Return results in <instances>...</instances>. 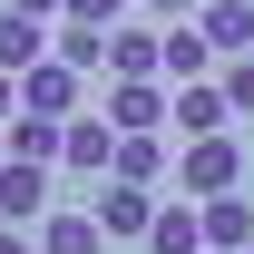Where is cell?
Returning <instances> with one entry per match:
<instances>
[{
  "instance_id": "9",
  "label": "cell",
  "mask_w": 254,
  "mask_h": 254,
  "mask_svg": "<svg viewBox=\"0 0 254 254\" xmlns=\"http://www.w3.org/2000/svg\"><path fill=\"white\" fill-rule=\"evenodd\" d=\"M166 127H186V137H215V127H235V108H225V88L186 78V88L166 98Z\"/></svg>"
},
{
  "instance_id": "22",
  "label": "cell",
  "mask_w": 254,
  "mask_h": 254,
  "mask_svg": "<svg viewBox=\"0 0 254 254\" xmlns=\"http://www.w3.org/2000/svg\"><path fill=\"white\" fill-rule=\"evenodd\" d=\"M10 10H20V20H59V0H10Z\"/></svg>"
},
{
  "instance_id": "5",
  "label": "cell",
  "mask_w": 254,
  "mask_h": 254,
  "mask_svg": "<svg viewBox=\"0 0 254 254\" xmlns=\"http://www.w3.org/2000/svg\"><path fill=\"white\" fill-rule=\"evenodd\" d=\"M59 166L108 176V166H118V127H108V118H68V127H59Z\"/></svg>"
},
{
  "instance_id": "17",
  "label": "cell",
  "mask_w": 254,
  "mask_h": 254,
  "mask_svg": "<svg viewBox=\"0 0 254 254\" xmlns=\"http://www.w3.org/2000/svg\"><path fill=\"white\" fill-rule=\"evenodd\" d=\"M49 59H68V68H108V30H78V20H59Z\"/></svg>"
},
{
  "instance_id": "2",
  "label": "cell",
  "mask_w": 254,
  "mask_h": 254,
  "mask_svg": "<svg viewBox=\"0 0 254 254\" xmlns=\"http://www.w3.org/2000/svg\"><path fill=\"white\" fill-rule=\"evenodd\" d=\"M88 215H98V235H108V245H127V235H147V225H157V195H147V186H127V176H108Z\"/></svg>"
},
{
  "instance_id": "24",
  "label": "cell",
  "mask_w": 254,
  "mask_h": 254,
  "mask_svg": "<svg viewBox=\"0 0 254 254\" xmlns=\"http://www.w3.org/2000/svg\"><path fill=\"white\" fill-rule=\"evenodd\" d=\"M0 157H10V147H0Z\"/></svg>"
},
{
  "instance_id": "23",
  "label": "cell",
  "mask_w": 254,
  "mask_h": 254,
  "mask_svg": "<svg viewBox=\"0 0 254 254\" xmlns=\"http://www.w3.org/2000/svg\"><path fill=\"white\" fill-rule=\"evenodd\" d=\"M147 10H157V20H186V10H195V0H147Z\"/></svg>"
},
{
  "instance_id": "25",
  "label": "cell",
  "mask_w": 254,
  "mask_h": 254,
  "mask_svg": "<svg viewBox=\"0 0 254 254\" xmlns=\"http://www.w3.org/2000/svg\"><path fill=\"white\" fill-rule=\"evenodd\" d=\"M205 254H215V245H205Z\"/></svg>"
},
{
  "instance_id": "15",
  "label": "cell",
  "mask_w": 254,
  "mask_h": 254,
  "mask_svg": "<svg viewBox=\"0 0 254 254\" xmlns=\"http://www.w3.org/2000/svg\"><path fill=\"white\" fill-rule=\"evenodd\" d=\"M108 176H127V186H157V176H166V147H157V127H147V137H118V166H108Z\"/></svg>"
},
{
  "instance_id": "8",
  "label": "cell",
  "mask_w": 254,
  "mask_h": 254,
  "mask_svg": "<svg viewBox=\"0 0 254 254\" xmlns=\"http://www.w3.org/2000/svg\"><path fill=\"white\" fill-rule=\"evenodd\" d=\"M108 78H166V30H108Z\"/></svg>"
},
{
  "instance_id": "16",
  "label": "cell",
  "mask_w": 254,
  "mask_h": 254,
  "mask_svg": "<svg viewBox=\"0 0 254 254\" xmlns=\"http://www.w3.org/2000/svg\"><path fill=\"white\" fill-rule=\"evenodd\" d=\"M205 59H215V39L195 30V20H176L166 30V78H205Z\"/></svg>"
},
{
  "instance_id": "19",
  "label": "cell",
  "mask_w": 254,
  "mask_h": 254,
  "mask_svg": "<svg viewBox=\"0 0 254 254\" xmlns=\"http://www.w3.org/2000/svg\"><path fill=\"white\" fill-rule=\"evenodd\" d=\"M225 108H235V118H254V59L225 68Z\"/></svg>"
},
{
  "instance_id": "13",
  "label": "cell",
  "mask_w": 254,
  "mask_h": 254,
  "mask_svg": "<svg viewBox=\"0 0 254 254\" xmlns=\"http://www.w3.org/2000/svg\"><path fill=\"white\" fill-rule=\"evenodd\" d=\"M59 127H68V118H30V108H20V118L0 127V147H10V157H30V166H49V157H59Z\"/></svg>"
},
{
  "instance_id": "3",
  "label": "cell",
  "mask_w": 254,
  "mask_h": 254,
  "mask_svg": "<svg viewBox=\"0 0 254 254\" xmlns=\"http://www.w3.org/2000/svg\"><path fill=\"white\" fill-rule=\"evenodd\" d=\"M39 215H49V166L0 157V225H39Z\"/></svg>"
},
{
  "instance_id": "7",
  "label": "cell",
  "mask_w": 254,
  "mask_h": 254,
  "mask_svg": "<svg viewBox=\"0 0 254 254\" xmlns=\"http://www.w3.org/2000/svg\"><path fill=\"white\" fill-rule=\"evenodd\" d=\"M195 30L215 39V59H245L254 49V0H195Z\"/></svg>"
},
{
  "instance_id": "18",
  "label": "cell",
  "mask_w": 254,
  "mask_h": 254,
  "mask_svg": "<svg viewBox=\"0 0 254 254\" xmlns=\"http://www.w3.org/2000/svg\"><path fill=\"white\" fill-rule=\"evenodd\" d=\"M59 20H78V30H118V0H59Z\"/></svg>"
},
{
  "instance_id": "1",
  "label": "cell",
  "mask_w": 254,
  "mask_h": 254,
  "mask_svg": "<svg viewBox=\"0 0 254 254\" xmlns=\"http://www.w3.org/2000/svg\"><path fill=\"white\" fill-rule=\"evenodd\" d=\"M235 176H245L235 127H215V137H186V157H176V186H186V195H235Z\"/></svg>"
},
{
  "instance_id": "12",
  "label": "cell",
  "mask_w": 254,
  "mask_h": 254,
  "mask_svg": "<svg viewBox=\"0 0 254 254\" xmlns=\"http://www.w3.org/2000/svg\"><path fill=\"white\" fill-rule=\"evenodd\" d=\"M49 59V20H20V10H0V68L20 78V68Z\"/></svg>"
},
{
  "instance_id": "10",
  "label": "cell",
  "mask_w": 254,
  "mask_h": 254,
  "mask_svg": "<svg viewBox=\"0 0 254 254\" xmlns=\"http://www.w3.org/2000/svg\"><path fill=\"white\" fill-rule=\"evenodd\" d=\"M39 254H108V235H98V215H78V205H49V215H39Z\"/></svg>"
},
{
  "instance_id": "26",
  "label": "cell",
  "mask_w": 254,
  "mask_h": 254,
  "mask_svg": "<svg viewBox=\"0 0 254 254\" xmlns=\"http://www.w3.org/2000/svg\"><path fill=\"white\" fill-rule=\"evenodd\" d=\"M245 254H254V245H245Z\"/></svg>"
},
{
  "instance_id": "4",
  "label": "cell",
  "mask_w": 254,
  "mask_h": 254,
  "mask_svg": "<svg viewBox=\"0 0 254 254\" xmlns=\"http://www.w3.org/2000/svg\"><path fill=\"white\" fill-rule=\"evenodd\" d=\"M20 108H30V118H78V68H68V59L20 68Z\"/></svg>"
},
{
  "instance_id": "21",
  "label": "cell",
  "mask_w": 254,
  "mask_h": 254,
  "mask_svg": "<svg viewBox=\"0 0 254 254\" xmlns=\"http://www.w3.org/2000/svg\"><path fill=\"white\" fill-rule=\"evenodd\" d=\"M0 254H39V235H20V225H0Z\"/></svg>"
},
{
  "instance_id": "6",
  "label": "cell",
  "mask_w": 254,
  "mask_h": 254,
  "mask_svg": "<svg viewBox=\"0 0 254 254\" xmlns=\"http://www.w3.org/2000/svg\"><path fill=\"white\" fill-rule=\"evenodd\" d=\"M108 127H118V137L166 127V88H157V78H118V88H108Z\"/></svg>"
},
{
  "instance_id": "11",
  "label": "cell",
  "mask_w": 254,
  "mask_h": 254,
  "mask_svg": "<svg viewBox=\"0 0 254 254\" xmlns=\"http://www.w3.org/2000/svg\"><path fill=\"white\" fill-rule=\"evenodd\" d=\"M195 225H205V245H215V254H245V245H254V205H245V195H205V215H195Z\"/></svg>"
},
{
  "instance_id": "20",
  "label": "cell",
  "mask_w": 254,
  "mask_h": 254,
  "mask_svg": "<svg viewBox=\"0 0 254 254\" xmlns=\"http://www.w3.org/2000/svg\"><path fill=\"white\" fill-rule=\"evenodd\" d=\"M20 118V78H10V68H0V127Z\"/></svg>"
},
{
  "instance_id": "14",
  "label": "cell",
  "mask_w": 254,
  "mask_h": 254,
  "mask_svg": "<svg viewBox=\"0 0 254 254\" xmlns=\"http://www.w3.org/2000/svg\"><path fill=\"white\" fill-rule=\"evenodd\" d=\"M147 254H205V225H195V205H157V225H147Z\"/></svg>"
}]
</instances>
